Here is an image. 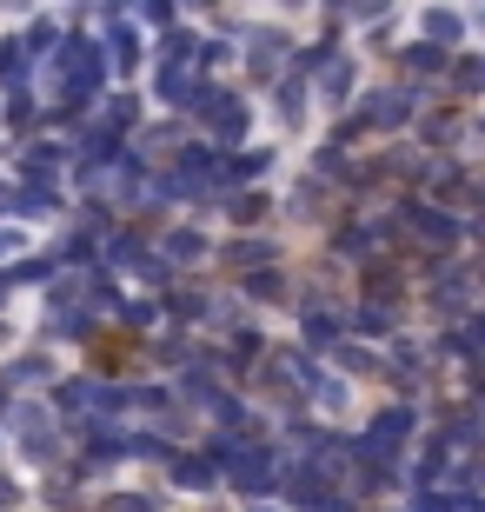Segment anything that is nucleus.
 Instances as JSON below:
<instances>
[{"label": "nucleus", "instance_id": "44", "mask_svg": "<svg viewBox=\"0 0 485 512\" xmlns=\"http://www.w3.org/2000/svg\"><path fill=\"white\" fill-rule=\"evenodd\" d=\"M133 20H140L147 34H167L173 20H187V14H180V0H133Z\"/></svg>", "mask_w": 485, "mask_h": 512}, {"label": "nucleus", "instance_id": "32", "mask_svg": "<svg viewBox=\"0 0 485 512\" xmlns=\"http://www.w3.org/2000/svg\"><path fill=\"white\" fill-rule=\"evenodd\" d=\"M14 34H20V47H27L34 60H47V54L60 47V40H67V20H60V7H47V0H40L34 14H20Z\"/></svg>", "mask_w": 485, "mask_h": 512}, {"label": "nucleus", "instance_id": "35", "mask_svg": "<svg viewBox=\"0 0 485 512\" xmlns=\"http://www.w3.org/2000/svg\"><path fill=\"white\" fill-rule=\"evenodd\" d=\"M326 366H333L339 380H379V373H386V353H379V346H366V340H353V333H346V340H339L333 353H326Z\"/></svg>", "mask_w": 485, "mask_h": 512}, {"label": "nucleus", "instance_id": "18", "mask_svg": "<svg viewBox=\"0 0 485 512\" xmlns=\"http://www.w3.org/2000/svg\"><path fill=\"white\" fill-rule=\"evenodd\" d=\"M160 473H167V486L173 493H187V499H220V466L200 453V446H173L167 459H160Z\"/></svg>", "mask_w": 485, "mask_h": 512}, {"label": "nucleus", "instance_id": "15", "mask_svg": "<svg viewBox=\"0 0 485 512\" xmlns=\"http://www.w3.org/2000/svg\"><path fill=\"white\" fill-rule=\"evenodd\" d=\"M100 333H107V320H100L94 306L67 300V306H47V313H40V333H34V340L40 346H100Z\"/></svg>", "mask_w": 485, "mask_h": 512}, {"label": "nucleus", "instance_id": "41", "mask_svg": "<svg viewBox=\"0 0 485 512\" xmlns=\"http://www.w3.org/2000/svg\"><path fill=\"white\" fill-rule=\"evenodd\" d=\"M127 280L140 286V293H160V286H173V280H180V273H173V260H167V253H160V247H147V253H140V260L127 266Z\"/></svg>", "mask_w": 485, "mask_h": 512}, {"label": "nucleus", "instance_id": "7", "mask_svg": "<svg viewBox=\"0 0 485 512\" xmlns=\"http://www.w3.org/2000/svg\"><path fill=\"white\" fill-rule=\"evenodd\" d=\"M206 94H213V80H206L200 67L147 60V100H153V114H180V120H193V114L206 107Z\"/></svg>", "mask_w": 485, "mask_h": 512}, {"label": "nucleus", "instance_id": "47", "mask_svg": "<svg viewBox=\"0 0 485 512\" xmlns=\"http://www.w3.org/2000/svg\"><path fill=\"white\" fill-rule=\"evenodd\" d=\"M107 512H167V499L160 493H113Z\"/></svg>", "mask_w": 485, "mask_h": 512}, {"label": "nucleus", "instance_id": "17", "mask_svg": "<svg viewBox=\"0 0 485 512\" xmlns=\"http://www.w3.org/2000/svg\"><path fill=\"white\" fill-rule=\"evenodd\" d=\"M206 213H220L226 227H280V193H273V180L266 187H240V193H213Z\"/></svg>", "mask_w": 485, "mask_h": 512}, {"label": "nucleus", "instance_id": "54", "mask_svg": "<svg viewBox=\"0 0 485 512\" xmlns=\"http://www.w3.org/2000/svg\"><path fill=\"white\" fill-rule=\"evenodd\" d=\"M246 512H286V506H280V499H253Z\"/></svg>", "mask_w": 485, "mask_h": 512}, {"label": "nucleus", "instance_id": "57", "mask_svg": "<svg viewBox=\"0 0 485 512\" xmlns=\"http://www.w3.org/2000/svg\"><path fill=\"white\" fill-rule=\"evenodd\" d=\"M34 7H40V0H34Z\"/></svg>", "mask_w": 485, "mask_h": 512}, {"label": "nucleus", "instance_id": "16", "mask_svg": "<svg viewBox=\"0 0 485 512\" xmlns=\"http://www.w3.org/2000/svg\"><path fill=\"white\" fill-rule=\"evenodd\" d=\"M54 380H60V360H54V346H40V340L14 346V353L0 360V386H7V393H47Z\"/></svg>", "mask_w": 485, "mask_h": 512}, {"label": "nucleus", "instance_id": "50", "mask_svg": "<svg viewBox=\"0 0 485 512\" xmlns=\"http://www.w3.org/2000/svg\"><path fill=\"white\" fill-rule=\"evenodd\" d=\"M253 7H273V14H313V0H253Z\"/></svg>", "mask_w": 485, "mask_h": 512}, {"label": "nucleus", "instance_id": "37", "mask_svg": "<svg viewBox=\"0 0 485 512\" xmlns=\"http://www.w3.org/2000/svg\"><path fill=\"white\" fill-rule=\"evenodd\" d=\"M206 27L200 20H173L167 34H153V60H173V67H193V54H200Z\"/></svg>", "mask_w": 485, "mask_h": 512}, {"label": "nucleus", "instance_id": "27", "mask_svg": "<svg viewBox=\"0 0 485 512\" xmlns=\"http://www.w3.org/2000/svg\"><path fill=\"white\" fill-rule=\"evenodd\" d=\"M412 34H426V40H439L446 54H459V47H472V20H466L459 0H426V14H419Z\"/></svg>", "mask_w": 485, "mask_h": 512}, {"label": "nucleus", "instance_id": "40", "mask_svg": "<svg viewBox=\"0 0 485 512\" xmlns=\"http://www.w3.org/2000/svg\"><path fill=\"white\" fill-rule=\"evenodd\" d=\"M472 499L479 493H466V486H412L406 493V512H472Z\"/></svg>", "mask_w": 485, "mask_h": 512}, {"label": "nucleus", "instance_id": "53", "mask_svg": "<svg viewBox=\"0 0 485 512\" xmlns=\"http://www.w3.org/2000/svg\"><path fill=\"white\" fill-rule=\"evenodd\" d=\"M14 306V280H7V266H0V313Z\"/></svg>", "mask_w": 485, "mask_h": 512}, {"label": "nucleus", "instance_id": "13", "mask_svg": "<svg viewBox=\"0 0 485 512\" xmlns=\"http://www.w3.org/2000/svg\"><path fill=\"white\" fill-rule=\"evenodd\" d=\"M280 167V147L273 140H246V147L220 153V167H213V193H240V187H266Z\"/></svg>", "mask_w": 485, "mask_h": 512}, {"label": "nucleus", "instance_id": "51", "mask_svg": "<svg viewBox=\"0 0 485 512\" xmlns=\"http://www.w3.org/2000/svg\"><path fill=\"white\" fill-rule=\"evenodd\" d=\"M319 512H366V506H359L353 493H339V486H333V499H326V506H319Z\"/></svg>", "mask_w": 485, "mask_h": 512}, {"label": "nucleus", "instance_id": "6", "mask_svg": "<svg viewBox=\"0 0 485 512\" xmlns=\"http://www.w3.org/2000/svg\"><path fill=\"white\" fill-rule=\"evenodd\" d=\"M193 127H200L220 153L246 147V140H253V94H246V87H226V80H213V94H206V107L193 114Z\"/></svg>", "mask_w": 485, "mask_h": 512}, {"label": "nucleus", "instance_id": "26", "mask_svg": "<svg viewBox=\"0 0 485 512\" xmlns=\"http://www.w3.org/2000/svg\"><path fill=\"white\" fill-rule=\"evenodd\" d=\"M399 326H406V313H399V306H386V300H359V293L346 300V333H353V340L386 346Z\"/></svg>", "mask_w": 485, "mask_h": 512}, {"label": "nucleus", "instance_id": "46", "mask_svg": "<svg viewBox=\"0 0 485 512\" xmlns=\"http://www.w3.org/2000/svg\"><path fill=\"white\" fill-rule=\"evenodd\" d=\"M459 227H466V253H485V200H472L459 213Z\"/></svg>", "mask_w": 485, "mask_h": 512}, {"label": "nucleus", "instance_id": "55", "mask_svg": "<svg viewBox=\"0 0 485 512\" xmlns=\"http://www.w3.org/2000/svg\"><path fill=\"white\" fill-rule=\"evenodd\" d=\"M479 200H485V167H479Z\"/></svg>", "mask_w": 485, "mask_h": 512}, {"label": "nucleus", "instance_id": "5", "mask_svg": "<svg viewBox=\"0 0 485 512\" xmlns=\"http://www.w3.org/2000/svg\"><path fill=\"white\" fill-rule=\"evenodd\" d=\"M419 433H426V413L406 406V399H386V406H379V413L353 433V453L359 459H392V466H399V459L412 453V439H419Z\"/></svg>", "mask_w": 485, "mask_h": 512}, {"label": "nucleus", "instance_id": "33", "mask_svg": "<svg viewBox=\"0 0 485 512\" xmlns=\"http://www.w3.org/2000/svg\"><path fill=\"white\" fill-rule=\"evenodd\" d=\"M127 293H133V286L120 280V273H107V266H87V273H80V306H94L107 326H113V313L127 306Z\"/></svg>", "mask_w": 485, "mask_h": 512}, {"label": "nucleus", "instance_id": "1", "mask_svg": "<svg viewBox=\"0 0 485 512\" xmlns=\"http://www.w3.org/2000/svg\"><path fill=\"white\" fill-rule=\"evenodd\" d=\"M0 433H7L14 459H20V466H34V473L67 466V426H60V413L47 406V393H14V399H7Z\"/></svg>", "mask_w": 485, "mask_h": 512}, {"label": "nucleus", "instance_id": "29", "mask_svg": "<svg viewBox=\"0 0 485 512\" xmlns=\"http://www.w3.org/2000/svg\"><path fill=\"white\" fill-rule=\"evenodd\" d=\"M439 94L446 100H485V47H459V54L446 60V80H439Z\"/></svg>", "mask_w": 485, "mask_h": 512}, {"label": "nucleus", "instance_id": "24", "mask_svg": "<svg viewBox=\"0 0 485 512\" xmlns=\"http://www.w3.org/2000/svg\"><path fill=\"white\" fill-rule=\"evenodd\" d=\"M339 213V193L313 173H293V187L280 193V220H299V227H313V220H333Z\"/></svg>", "mask_w": 485, "mask_h": 512}, {"label": "nucleus", "instance_id": "31", "mask_svg": "<svg viewBox=\"0 0 485 512\" xmlns=\"http://www.w3.org/2000/svg\"><path fill=\"white\" fill-rule=\"evenodd\" d=\"M147 353H153L160 373H180V366L200 360V326H160V333L147 340Z\"/></svg>", "mask_w": 485, "mask_h": 512}, {"label": "nucleus", "instance_id": "42", "mask_svg": "<svg viewBox=\"0 0 485 512\" xmlns=\"http://www.w3.org/2000/svg\"><path fill=\"white\" fill-rule=\"evenodd\" d=\"M333 120V127H326V147H339V153H366V140H373V133H366V120L353 114V107H346V114H326Z\"/></svg>", "mask_w": 485, "mask_h": 512}, {"label": "nucleus", "instance_id": "2", "mask_svg": "<svg viewBox=\"0 0 485 512\" xmlns=\"http://www.w3.org/2000/svg\"><path fill=\"white\" fill-rule=\"evenodd\" d=\"M386 207L399 213V227H406L412 260H452V253H466L459 207H439V200H426V193H386Z\"/></svg>", "mask_w": 485, "mask_h": 512}, {"label": "nucleus", "instance_id": "56", "mask_svg": "<svg viewBox=\"0 0 485 512\" xmlns=\"http://www.w3.org/2000/svg\"><path fill=\"white\" fill-rule=\"evenodd\" d=\"M0 459H7V433H0Z\"/></svg>", "mask_w": 485, "mask_h": 512}, {"label": "nucleus", "instance_id": "28", "mask_svg": "<svg viewBox=\"0 0 485 512\" xmlns=\"http://www.w3.org/2000/svg\"><path fill=\"white\" fill-rule=\"evenodd\" d=\"M206 286L200 273H180L173 286H160V313H167V326H200L206 320Z\"/></svg>", "mask_w": 485, "mask_h": 512}, {"label": "nucleus", "instance_id": "36", "mask_svg": "<svg viewBox=\"0 0 485 512\" xmlns=\"http://www.w3.org/2000/svg\"><path fill=\"white\" fill-rule=\"evenodd\" d=\"M7 87H40V60L20 47L14 27L0 34V94H7Z\"/></svg>", "mask_w": 485, "mask_h": 512}, {"label": "nucleus", "instance_id": "3", "mask_svg": "<svg viewBox=\"0 0 485 512\" xmlns=\"http://www.w3.org/2000/svg\"><path fill=\"white\" fill-rule=\"evenodd\" d=\"M426 100H439V87H412V80H399V74H386V80L366 74V87H359V100H353V114L366 120V133H373V140H399V133H412V120H419V107H426Z\"/></svg>", "mask_w": 485, "mask_h": 512}, {"label": "nucleus", "instance_id": "11", "mask_svg": "<svg viewBox=\"0 0 485 512\" xmlns=\"http://www.w3.org/2000/svg\"><path fill=\"white\" fill-rule=\"evenodd\" d=\"M94 34H100V54H107V74L113 80H140V74H147L153 40H147L140 20H100Z\"/></svg>", "mask_w": 485, "mask_h": 512}, {"label": "nucleus", "instance_id": "21", "mask_svg": "<svg viewBox=\"0 0 485 512\" xmlns=\"http://www.w3.org/2000/svg\"><path fill=\"white\" fill-rule=\"evenodd\" d=\"M160 167H167L173 180H187L193 193H206V200H213V167H220V147H213V140H206V133L193 127L187 140H180V147H173L167 160H160Z\"/></svg>", "mask_w": 485, "mask_h": 512}, {"label": "nucleus", "instance_id": "22", "mask_svg": "<svg viewBox=\"0 0 485 512\" xmlns=\"http://www.w3.org/2000/svg\"><path fill=\"white\" fill-rule=\"evenodd\" d=\"M266 114L280 120V133H299L306 120H313V80L293 74V67H280L273 87H266Z\"/></svg>", "mask_w": 485, "mask_h": 512}, {"label": "nucleus", "instance_id": "39", "mask_svg": "<svg viewBox=\"0 0 485 512\" xmlns=\"http://www.w3.org/2000/svg\"><path fill=\"white\" fill-rule=\"evenodd\" d=\"M193 67H200L206 80L240 74V40H233V34H213V27H206V40H200V54H193Z\"/></svg>", "mask_w": 485, "mask_h": 512}, {"label": "nucleus", "instance_id": "23", "mask_svg": "<svg viewBox=\"0 0 485 512\" xmlns=\"http://www.w3.org/2000/svg\"><path fill=\"white\" fill-rule=\"evenodd\" d=\"M94 114H100V127H113L120 140H133V127L153 114V100H147V87H140V80H113L107 94L94 100Z\"/></svg>", "mask_w": 485, "mask_h": 512}, {"label": "nucleus", "instance_id": "49", "mask_svg": "<svg viewBox=\"0 0 485 512\" xmlns=\"http://www.w3.org/2000/svg\"><path fill=\"white\" fill-rule=\"evenodd\" d=\"M392 14V0H353V27H366V20Z\"/></svg>", "mask_w": 485, "mask_h": 512}, {"label": "nucleus", "instance_id": "14", "mask_svg": "<svg viewBox=\"0 0 485 512\" xmlns=\"http://www.w3.org/2000/svg\"><path fill=\"white\" fill-rule=\"evenodd\" d=\"M446 47L439 40H426V34H406V40H392V54H386V74H399V80H412V87H439L446 80Z\"/></svg>", "mask_w": 485, "mask_h": 512}, {"label": "nucleus", "instance_id": "9", "mask_svg": "<svg viewBox=\"0 0 485 512\" xmlns=\"http://www.w3.org/2000/svg\"><path fill=\"white\" fill-rule=\"evenodd\" d=\"M273 260H286V233H273V227H233L226 240H213V266L226 280L253 273V266H273Z\"/></svg>", "mask_w": 485, "mask_h": 512}, {"label": "nucleus", "instance_id": "4", "mask_svg": "<svg viewBox=\"0 0 485 512\" xmlns=\"http://www.w3.org/2000/svg\"><path fill=\"white\" fill-rule=\"evenodd\" d=\"M47 406L60 413V426H74V419H127V380H107V373H60L47 386Z\"/></svg>", "mask_w": 485, "mask_h": 512}, {"label": "nucleus", "instance_id": "8", "mask_svg": "<svg viewBox=\"0 0 485 512\" xmlns=\"http://www.w3.org/2000/svg\"><path fill=\"white\" fill-rule=\"evenodd\" d=\"M406 140H412L419 153H466V147H472V107H466V100H446V94L426 100Z\"/></svg>", "mask_w": 485, "mask_h": 512}, {"label": "nucleus", "instance_id": "20", "mask_svg": "<svg viewBox=\"0 0 485 512\" xmlns=\"http://www.w3.org/2000/svg\"><path fill=\"white\" fill-rule=\"evenodd\" d=\"M293 320H299L293 340L306 346V353H319V360H326V353L346 340V300H313V306H299Z\"/></svg>", "mask_w": 485, "mask_h": 512}, {"label": "nucleus", "instance_id": "45", "mask_svg": "<svg viewBox=\"0 0 485 512\" xmlns=\"http://www.w3.org/2000/svg\"><path fill=\"white\" fill-rule=\"evenodd\" d=\"M27 247H34V233L20 227V220H0V266L14 260V253H27Z\"/></svg>", "mask_w": 485, "mask_h": 512}, {"label": "nucleus", "instance_id": "30", "mask_svg": "<svg viewBox=\"0 0 485 512\" xmlns=\"http://www.w3.org/2000/svg\"><path fill=\"white\" fill-rule=\"evenodd\" d=\"M193 133V120H180V114H160V120H140V127H133V153H147L153 167H160V160H167L173 147H180V140H187Z\"/></svg>", "mask_w": 485, "mask_h": 512}, {"label": "nucleus", "instance_id": "34", "mask_svg": "<svg viewBox=\"0 0 485 512\" xmlns=\"http://www.w3.org/2000/svg\"><path fill=\"white\" fill-rule=\"evenodd\" d=\"M47 253H54L67 273H87V266L100 260V233H94V227H80V220H67V227L47 240Z\"/></svg>", "mask_w": 485, "mask_h": 512}, {"label": "nucleus", "instance_id": "48", "mask_svg": "<svg viewBox=\"0 0 485 512\" xmlns=\"http://www.w3.org/2000/svg\"><path fill=\"white\" fill-rule=\"evenodd\" d=\"M319 27H353V0H313Z\"/></svg>", "mask_w": 485, "mask_h": 512}, {"label": "nucleus", "instance_id": "52", "mask_svg": "<svg viewBox=\"0 0 485 512\" xmlns=\"http://www.w3.org/2000/svg\"><path fill=\"white\" fill-rule=\"evenodd\" d=\"M472 147L485 153V114H479V107H472Z\"/></svg>", "mask_w": 485, "mask_h": 512}, {"label": "nucleus", "instance_id": "43", "mask_svg": "<svg viewBox=\"0 0 485 512\" xmlns=\"http://www.w3.org/2000/svg\"><path fill=\"white\" fill-rule=\"evenodd\" d=\"M346 167H353V153L326 147V140H319V147H313V160H306V173H313V180H326L333 193H339V180H346Z\"/></svg>", "mask_w": 485, "mask_h": 512}, {"label": "nucleus", "instance_id": "25", "mask_svg": "<svg viewBox=\"0 0 485 512\" xmlns=\"http://www.w3.org/2000/svg\"><path fill=\"white\" fill-rule=\"evenodd\" d=\"M40 107H47L40 87H7V94H0V140H7V147L34 140L40 133Z\"/></svg>", "mask_w": 485, "mask_h": 512}, {"label": "nucleus", "instance_id": "10", "mask_svg": "<svg viewBox=\"0 0 485 512\" xmlns=\"http://www.w3.org/2000/svg\"><path fill=\"white\" fill-rule=\"evenodd\" d=\"M366 67H373V60L359 54V47H339V54L313 74V107L319 114H346V107L359 100V87H366Z\"/></svg>", "mask_w": 485, "mask_h": 512}, {"label": "nucleus", "instance_id": "38", "mask_svg": "<svg viewBox=\"0 0 485 512\" xmlns=\"http://www.w3.org/2000/svg\"><path fill=\"white\" fill-rule=\"evenodd\" d=\"M54 273H60V260H54L47 247H27V253H14V260H7V280H14V293H40Z\"/></svg>", "mask_w": 485, "mask_h": 512}, {"label": "nucleus", "instance_id": "12", "mask_svg": "<svg viewBox=\"0 0 485 512\" xmlns=\"http://www.w3.org/2000/svg\"><path fill=\"white\" fill-rule=\"evenodd\" d=\"M153 247L173 260V273H200V266H213V233H206V213H180V220H167V227L153 233Z\"/></svg>", "mask_w": 485, "mask_h": 512}, {"label": "nucleus", "instance_id": "19", "mask_svg": "<svg viewBox=\"0 0 485 512\" xmlns=\"http://www.w3.org/2000/svg\"><path fill=\"white\" fill-rule=\"evenodd\" d=\"M233 293H240L253 313H266V306H293V286H299V273L286 260H273V266H253V273H233Z\"/></svg>", "mask_w": 485, "mask_h": 512}]
</instances>
